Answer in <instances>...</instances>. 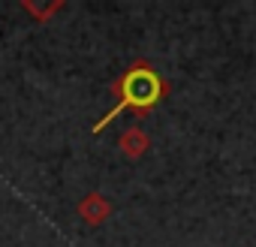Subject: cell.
I'll return each mask as SVG.
<instances>
[{
	"mask_svg": "<svg viewBox=\"0 0 256 247\" xmlns=\"http://www.w3.org/2000/svg\"><path fill=\"white\" fill-rule=\"evenodd\" d=\"M66 6V0H52V4H36V0H22V12H28L30 18H36L40 24L48 22L52 16H58Z\"/></svg>",
	"mask_w": 256,
	"mask_h": 247,
	"instance_id": "4",
	"label": "cell"
},
{
	"mask_svg": "<svg viewBox=\"0 0 256 247\" xmlns=\"http://www.w3.org/2000/svg\"><path fill=\"white\" fill-rule=\"evenodd\" d=\"M151 148V136L139 127V124H133V127H126L120 136H118V151L126 157V160H142Z\"/></svg>",
	"mask_w": 256,
	"mask_h": 247,
	"instance_id": "3",
	"label": "cell"
},
{
	"mask_svg": "<svg viewBox=\"0 0 256 247\" xmlns=\"http://www.w3.org/2000/svg\"><path fill=\"white\" fill-rule=\"evenodd\" d=\"M76 214H78L88 226H100V223H106V220L114 214V202H112L108 196L90 190V193H84V196L76 202Z\"/></svg>",
	"mask_w": 256,
	"mask_h": 247,
	"instance_id": "2",
	"label": "cell"
},
{
	"mask_svg": "<svg viewBox=\"0 0 256 247\" xmlns=\"http://www.w3.org/2000/svg\"><path fill=\"white\" fill-rule=\"evenodd\" d=\"M166 94H169V82L157 72V66H154L151 60H145V58H136L130 66H126V70L112 82V96H114V102H112V108L94 124V133L106 130L120 112H133V114H139V118L148 114V112H154V108L163 102Z\"/></svg>",
	"mask_w": 256,
	"mask_h": 247,
	"instance_id": "1",
	"label": "cell"
}]
</instances>
